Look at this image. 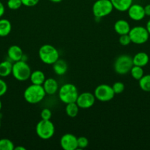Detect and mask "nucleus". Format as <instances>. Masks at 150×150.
<instances>
[{"instance_id":"f257e3e1","label":"nucleus","mask_w":150,"mask_h":150,"mask_svg":"<svg viewBox=\"0 0 150 150\" xmlns=\"http://www.w3.org/2000/svg\"><path fill=\"white\" fill-rule=\"evenodd\" d=\"M42 85L31 84L24 92V98L25 100L30 104H37L41 102L46 96Z\"/></svg>"},{"instance_id":"f03ea898","label":"nucleus","mask_w":150,"mask_h":150,"mask_svg":"<svg viewBox=\"0 0 150 150\" xmlns=\"http://www.w3.org/2000/svg\"><path fill=\"white\" fill-rule=\"evenodd\" d=\"M78 95L77 88L73 83H65L58 89L59 98L65 104L76 102Z\"/></svg>"},{"instance_id":"7ed1b4c3","label":"nucleus","mask_w":150,"mask_h":150,"mask_svg":"<svg viewBox=\"0 0 150 150\" xmlns=\"http://www.w3.org/2000/svg\"><path fill=\"white\" fill-rule=\"evenodd\" d=\"M38 56L43 63L53 64L59 59V52L57 48L49 44L43 45L38 51Z\"/></svg>"},{"instance_id":"20e7f679","label":"nucleus","mask_w":150,"mask_h":150,"mask_svg":"<svg viewBox=\"0 0 150 150\" xmlns=\"http://www.w3.org/2000/svg\"><path fill=\"white\" fill-rule=\"evenodd\" d=\"M32 71L29 64L24 60L15 62L13 64L12 75L19 81H25L30 77Z\"/></svg>"},{"instance_id":"39448f33","label":"nucleus","mask_w":150,"mask_h":150,"mask_svg":"<svg viewBox=\"0 0 150 150\" xmlns=\"http://www.w3.org/2000/svg\"><path fill=\"white\" fill-rule=\"evenodd\" d=\"M132 57L127 54H121L116 59L113 64L114 70L119 75H126L130 72L133 66Z\"/></svg>"},{"instance_id":"423d86ee","label":"nucleus","mask_w":150,"mask_h":150,"mask_svg":"<svg viewBox=\"0 0 150 150\" xmlns=\"http://www.w3.org/2000/svg\"><path fill=\"white\" fill-rule=\"evenodd\" d=\"M110 0H96L92 7V12L96 18H101L109 16L113 10Z\"/></svg>"},{"instance_id":"0eeeda50","label":"nucleus","mask_w":150,"mask_h":150,"mask_svg":"<svg viewBox=\"0 0 150 150\" xmlns=\"http://www.w3.org/2000/svg\"><path fill=\"white\" fill-rule=\"evenodd\" d=\"M35 131L40 139L43 140H48L54 136L55 127L50 120H41L36 125Z\"/></svg>"},{"instance_id":"6e6552de","label":"nucleus","mask_w":150,"mask_h":150,"mask_svg":"<svg viewBox=\"0 0 150 150\" xmlns=\"http://www.w3.org/2000/svg\"><path fill=\"white\" fill-rule=\"evenodd\" d=\"M131 42L137 45H141L147 42L149 37V33L146 28L142 26H137L131 28L129 32Z\"/></svg>"},{"instance_id":"1a4fd4ad","label":"nucleus","mask_w":150,"mask_h":150,"mask_svg":"<svg viewBox=\"0 0 150 150\" xmlns=\"http://www.w3.org/2000/svg\"><path fill=\"white\" fill-rule=\"evenodd\" d=\"M94 95L96 99L98 100L101 101V102H107V101L113 100L116 94H115L112 86L108 84L103 83V84H100L96 86L94 90Z\"/></svg>"},{"instance_id":"9d476101","label":"nucleus","mask_w":150,"mask_h":150,"mask_svg":"<svg viewBox=\"0 0 150 150\" xmlns=\"http://www.w3.org/2000/svg\"><path fill=\"white\" fill-rule=\"evenodd\" d=\"M95 100L96 98L94 94L90 92H84L78 95L76 103L79 108L88 109L94 105Z\"/></svg>"},{"instance_id":"9b49d317","label":"nucleus","mask_w":150,"mask_h":150,"mask_svg":"<svg viewBox=\"0 0 150 150\" xmlns=\"http://www.w3.org/2000/svg\"><path fill=\"white\" fill-rule=\"evenodd\" d=\"M60 144L64 150L77 149V138L71 133H66L60 139Z\"/></svg>"},{"instance_id":"f8f14e48","label":"nucleus","mask_w":150,"mask_h":150,"mask_svg":"<svg viewBox=\"0 0 150 150\" xmlns=\"http://www.w3.org/2000/svg\"><path fill=\"white\" fill-rule=\"evenodd\" d=\"M127 12L129 17L136 21L143 20L146 16L144 7L139 4H132L128 9Z\"/></svg>"},{"instance_id":"ddd939ff","label":"nucleus","mask_w":150,"mask_h":150,"mask_svg":"<svg viewBox=\"0 0 150 150\" xmlns=\"http://www.w3.org/2000/svg\"><path fill=\"white\" fill-rule=\"evenodd\" d=\"M7 57L11 62H18L23 60L24 54L21 48L17 45H13L9 47L7 50Z\"/></svg>"},{"instance_id":"4468645a","label":"nucleus","mask_w":150,"mask_h":150,"mask_svg":"<svg viewBox=\"0 0 150 150\" xmlns=\"http://www.w3.org/2000/svg\"><path fill=\"white\" fill-rule=\"evenodd\" d=\"M42 86L44 87V91L46 92V94H47V95H53L58 92V82L56 79H53V78L46 79L45 81L43 83Z\"/></svg>"},{"instance_id":"2eb2a0df","label":"nucleus","mask_w":150,"mask_h":150,"mask_svg":"<svg viewBox=\"0 0 150 150\" xmlns=\"http://www.w3.org/2000/svg\"><path fill=\"white\" fill-rule=\"evenodd\" d=\"M130 25L128 23L127 21L124 20V19H120L118 20L114 24V30L118 35H126L129 34L130 31Z\"/></svg>"},{"instance_id":"dca6fc26","label":"nucleus","mask_w":150,"mask_h":150,"mask_svg":"<svg viewBox=\"0 0 150 150\" xmlns=\"http://www.w3.org/2000/svg\"><path fill=\"white\" fill-rule=\"evenodd\" d=\"M113 8L119 12H126L133 4V0H110Z\"/></svg>"},{"instance_id":"f3484780","label":"nucleus","mask_w":150,"mask_h":150,"mask_svg":"<svg viewBox=\"0 0 150 150\" xmlns=\"http://www.w3.org/2000/svg\"><path fill=\"white\" fill-rule=\"evenodd\" d=\"M149 61V55L145 52H138L132 57V62L134 65L144 67L146 65Z\"/></svg>"},{"instance_id":"a211bd4d","label":"nucleus","mask_w":150,"mask_h":150,"mask_svg":"<svg viewBox=\"0 0 150 150\" xmlns=\"http://www.w3.org/2000/svg\"><path fill=\"white\" fill-rule=\"evenodd\" d=\"M53 65V70L57 76H63L68 70V64L66 61L63 59H57Z\"/></svg>"},{"instance_id":"6ab92c4d","label":"nucleus","mask_w":150,"mask_h":150,"mask_svg":"<svg viewBox=\"0 0 150 150\" xmlns=\"http://www.w3.org/2000/svg\"><path fill=\"white\" fill-rule=\"evenodd\" d=\"M29 79L32 84L43 85L46 80V76L41 70H35L31 73Z\"/></svg>"},{"instance_id":"aec40b11","label":"nucleus","mask_w":150,"mask_h":150,"mask_svg":"<svg viewBox=\"0 0 150 150\" xmlns=\"http://www.w3.org/2000/svg\"><path fill=\"white\" fill-rule=\"evenodd\" d=\"M13 64L10 60H5L0 62V77L5 78L12 74Z\"/></svg>"},{"instance_id":"412c9836","label":"nucleus","mask_w":150,"mask_h":150,"mask_svg":"<svg viewBox=\"0 0 150 150\" xmlns=\"http://www.w3.org/2000/svg\"><path fill=\"white\" fill-rule=\"evenodd\" d=\"M12 30L10 21L5 18H0V37H6Z\"/></svg>"},{"instance_id":"4be33fe9","label":"nucleus","mask_w":150,"mask_h":150,"mask_svg":"<svg viewBox=\"0 0 150 150\" xmlns=\"http://www.w3.org/2000/svg\"><path fill=\"white\" fill-rule=\"evenodd\" d=\"M79 107L76 104V102L70 103L66 104V113L67 114L68 117H76L77 116L78 113H79Z\"/></svg>"},{"instance_id":"5701e85b","label":"nucleus","mask_w":150,"mask_h":150,"mask_svg":"<svg viewBox=\"0 0 150 150\" xmlns=\"http://www.w3.org/2000/svg\"><path fill=\"white\" fill-rule=\"evenodd\" d=\"M139 86L144 92H150V74L144 75L139 80Z\"/></svg>"},{"instance_id":"b1692460","label":"nucleus","mask_w":150,"mask_h":150,"mask_svg":"<svg viewBox=\"0 0 150 150\" xmlns=\"http://www.w3.org/2000/svg\"><path fill=\"white\" fill-rule=\"evenodd\" d=\"M129 73H130L131 76H132V77L134 79L138 81H139L144 75V70H143V67L136 65L132 66V69L130 70V72H129Z\"/></svg>"},{"instance_id":"393cba45","label":"nucleus","mask_w":150,"mask_h":150,"mask_svg":"<svg viewBox=\"0 0 150 150\" xmlns=\"http://www.w3.org/2000/svg\"><path fill=\"white\" fill-rule=\"evenodd\" d=\"M14 144L10 139H0V150H14Z\"/></svg>"},{"instance_id":"a878e982","label":"nucleus","mask_w":150,"mask_h":150,"mask_svg":"<svg viewBox=\"0 0 150 150\" xmlns=\"http://www.w3.org/2000/svg\"><path fill=\"white\" fill-rule=\"evenodd\" d=\"M7 5L10 10H16L20 8L23 4H22L21 0H8L7 2Z\"/></svg>"},{"instance_id":"bb28decb","label":"nucleus","mask_w":150,"mask_h":150,"mask_svg":"<svg viewBox=\"0 0 150 150\" xmlns=\"http://www.w3.org/2000/svg\"><path fill=\"white\" fill-rule=\"evenodd\" d=\"M112 88H113L115 94H116V95H119V94H121L122 92H124L125 86L122 82L117 81L116 82V83H113V85L112 86Z\"/></svg>"},{"instance_id":"cd10ccee","label":"nucleus","mask_w":150,"mask_h":150,"mask_svg":"<svg viewBox=\"0 0 150 150\" xmlns=\"http://www.w3.org/2000/svg\"><path fill=\"white\" fill-rule=\"evenodd\" d=\"M78 149H85L88 146V140L85 136H80L77 138Z\"/></svg>"},{"instance_id":"c85d7f7f","label":"nucleus","mask_w":150,"mask_h":150,"mask_svg":"<svg viewBox=\"0 0 150 150\" xmlns=\"http://www.w3.org/2000/svg\"><path fill=\"white\" fill-rule=\"evenodd\" d=\"M119 42L120 43V45H123V46H126V45H129L131 43V40L129 36V34H126V35H120L119 39Z\"/></svg>"},{"instance_id":"c756f323","label":"nucleus","mask_w":150,"mask_h":150,"mask_svg":"<svg viewBox=\"0 0 150 150\" xmlns=\"http://www.w3.org/2000/svg\"><path fill=\"white\" fill-rule=\"evenodd\" d=\"M52 116V113H51V110L49 108H44L41 112V120H50Z\"/></svg>"},{"instance_id":"7c9ffc66","label":"nucleus","mask_w":150,"mask_h":150,"mask_svg":"<svg viewBox=\"0 0 150 150\" xmlns=\"http://www.w3.org/2000/svg\"><path fill=\"white\" fill-rule=\"evenodd\" d=\"M7 91V84L4 80L0 79V97L3 96Z\"/></svg>"},{"instance_id":"2f4dec72","label":"nucleus","mask_w":150,"mask_h":150,"mask_svg":"<svg viewBox=\"0 0 150 150\" xmlns=\"http://www.w3.org/2000/svg\"><path fill=\"white\" fill-rule=\"evenodd\" d=\"M40 0H21L22 4L26 7H34V6L37 5L39 2Z\"/></svg>"},{"instance_id":"473e14b6","label":"nucleus","mask_w":150,"mask_h":150,"mask_svg":"<svg viewBox=\"0 0 150 150\" xmlns=\"http://www.w3.org/2000/svg\"><path fill=\"white\" fill-rule=\"evenodd\" d=\"M4 12H5V8H4V4H2L1 1H0V18L3 16V15L4 14Z\"/></svg>"},{"instance_id":"72a5a7b5","label":"nucleus","mask_w":150,"mask_h":150,"mask_svg":"<svg viewBox=\"0 0 150 150\" xmlns=\"http://www.w3.org/2000/svg\"><path fill=\"white\" fill-rule=\"evenodd\" d=\"M144 11H145V15L150 17V4H147L144 7Z\"/></svg>"},{"instance_id":"f704fd0d","label":"nucleus","mask_w":150,"mask_h":150,"mask_svg":"<svg viewBox=\"0 0 150 150\" xmlns=\"http://www.w3.org/2000/svg\"><path fill=\"white\" fill-rule=\"evenodd\" d=\"M146 29L148 30L149 33V35H150V19L149 20V21L147 22L146 26Z\"/></svg>"},{"instance_id":"c9c22d12","label":"nucleus","mask_w":150,"mask_h":150,"mask_svg":"<svg viewBox=\"0 0 150 150\" xmlns=\"http://www.w3.org/2000/svg\"><path fill=\"white\" fill-rule=\"evenodd\" d=\"M14 150H26V148L21 146H18L14 148Z\"/></svg>"},{"instance_id":"e433bc0d","label":"nucleus","mask_w":150,"mask_h":150,"mask_svg":"<svg viewBox=\"0 0 150 150\" xmlns=\"http://www.w3.org/2000/svg\"><path fill=\"white\" fill-rule=\"evenodd\" d=\"M50 1H51V2H54V3H59L60 2V1H62L63 0H49Z\"/></svg>"},{"instance_id":"4c0bfd02","label":"nucleus","mask_w":150,"mask_h":150,"mask_svg":"<svg viewBox=\"0 0 150 150\" xmlns=\"http://www.w3.org/2000/svg\"><path fill=\"white\" fill-rule=\"evenodd\" d=\"M1 108H2V103H1V100H0V111H1Z\"/></svg>"},{"instance_id":"58836bf2","label":"nucleus","mask_w":150,"mask_h":150,"mask_svg":"<svg viewBox=\"0 0 150 150\" xmlns=\"http://www.w3.org/2000/svg\"><path fill=\"white\" fill-rule=\"evenodd\" d=\"M0 127H1V119H0Z\"/></svg>"}]
</instances>
